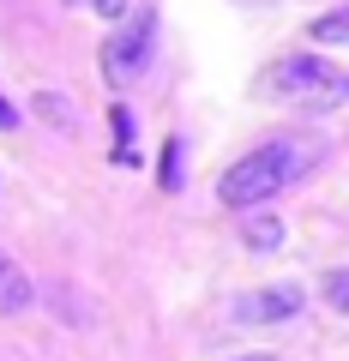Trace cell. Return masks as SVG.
I'll list each match as a JSON object with an SVG mask.
<instances>
[{"mask_svg":"<svg viewBox=\"0 0 349 361\" xmlns=\"http://www.w3.org/2000/svg\"><path fill=\"white\" fill-rule=\"evenodd\" d=\"M319 151V145H301V139H271V145H259V151H247L241 163H229V175H223V205L235 211H253L259 199H271L277 187H289L295 175H307V157Z\"/></svg>","mask_w":349,"mask_h":361,"instance_id":"1","label":"cell"},{"mask_svg":"<svg viewBox=\"0 0 349 361\" xmlns=\"http://www.w3.org/2000/svg\"><path fill=\"white\" fill-rule=\"evenodd\" d=\"M253 97H265V103H295V109H337L349 97V78L331 61H319V54H289V61H271L259 73Z\"/></svg>","mask_w":349,"mask_h":361,"instance_id":"2","label":"cell"},{"mask_svg":"<svg viewBox=\"0 0 349 361\" xmlns=\"http://www.w3.org/2000/svg\"><path fill=\"white\" fill-rule=\"evenodd\" d=\"M151 37H157V6H139V13H127L121 30H109V42H103V78L109 85H133L145 73Z\"/></svg>","mask_w":349,"mask_h":361,"instance_id":"3","label":"cell"},{"mask_svg":"<svg viewBox=\"0 0 349 361\" xmlns=\"http://www.w3.org/2000/svg\"><path fill=\"white\" fill-rule=\"evenodd\" d=\"M301 307V289L295 283H277V289H253V295L235 301V325H277Z\"/></svg>","mask_w":349,"mask_h":361,"instance_id":"4","label":"cell"},{"mask_svg":"<svg viewBox=\"0 0 349 361\" xmlns=\"http://www.w3.org/2000/svg\"><path fill=\"white\" fill-rule=\"evenodd\" d=\"M30 307V277L18 271V259L0 247V313H25Z\"/></svg>","mask_w":349,"mask_h":361,"instance_id":"5","label":"cell"},{"mask_svg":"<svg viewBox=\"0 0 349 361\" xmlns=\"http://www.w3.org/2000/svg\"><path fill=\"white\" fill-rule=\"evenodd\" d=\"M241 241L253 247V253H277V241H283V223H277V217H253V223L241 229Z\"/></svg>","mask_w":349,"mask_h":361,"instance_id":"6","label":"cell"},{"mask_svg":"<svg viewBox=\"0 0 349 361\" xmlns=\"http://www.w3.org/2000/svg\"><path fill=\"white\" fill-rule=\"evenodd\" d=\"M313 37L331 42V49H337V42H349V13H325V18H313Z\"/></svg>","mask_w":349,"mask_h":361,"instance_id":"7","label":"cell"},{"mask_svg":"<svg viewBox=\"0 0 349 361\" xmlns=\"http://www.w3.org/2000/svg\"><path fill=\"white\" fill-rule=\"evenodd\" d=\"M109 121H115V139H121V151H115V163L127 169V163H133V115H127V109L115 103V109H109Z\"/></svg>","mask_w":349,"mask_h":361,"instance_id":"8","label":"cell"},{"mask_svg":"<svg viewBox=\"0 0 349 361\" xmlns=\"http://www.w3.org/2000/svg\"><path fill=\"white\" fill-rule=\"evenodd\" d=\"M37 115L49 121V127H73V121H66L73 109H66V97H54V90H42V97H37Z\"/></svg>","mask_w":349,"mask_h":361,"instance_id":"9","label":"cell"},{"mask_svg":"<svg viewBox=\"0 0 349 361\" xmlns=\"http://www.w3.org/2000/svg\"><path fill=\"white\" fill-rule=\"evenodd\" d=\"M325 301L337 313H349V271H325Z\"/></svg>","mask_w":349,"mask_h":361,"instance_id":"10","label":"cell"},{"mask_svg":"<svg viewBox=\"0 0 349 361\" xmlns=\"http://www.w3.org/2000/svg\"><path fill=\"white\" fill-rule=\"evenodd\" d=\"M163 187H169V193L181 187V139H169V145H163Z\"/></svg>","mask_w":349,"mask_h":361,"instance_id":"11","label":"cell"},{"mask_svg":"<svg viewBox=\"0 0 349 361\" xmlns=\"http://www.w3.org/2000/svg\"><path fill=\"white\" fill-rule=\"evenodd\" d=\"M18 121H25V115L13 109V97H0V127H18Z\"/></svg>","mask_w":349,"mask_h":361,"instance_id":"12","label":"cell"},{"mask_svg":"<svg viewBox=\"0 0 349 361\" xmlns=\"http://www.w3.org/2000/svg\"><path fill=\"white\" fill-rule=\"evenodd\" d=\"M121 6H127V0H97V13H103V18H121Z\"/></svg>","mask_w":349,"mask_h":361,"instance_id":"13","label":"cell"},{"mask_svg":"<svg viewBox=\"0 0 349 361\" xmlns=\"http://www.w3.org/2000/svg\"><path fill=\"white\" fill-rule=\"evenodd\" d=\"M241 6H247V0H241ZM259 6H271V0H259Z\"/></svg>","mask_w":349,"mask_h":361,"instance_id":"14","label":"cell"},{"mask_svg":"<svg viewBox=\"0 0 349 361\" xmlns=\"http://www.w3.org/2000/svg\"><path fill=\"white\" fill-rule=\"evenodd\" d=\"M66 6H78V0H66Z\"/></svg>","mask_w":349,"mask_h":361,"instance_id":"15","label":"cell"}]
</instances>
